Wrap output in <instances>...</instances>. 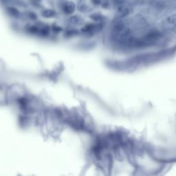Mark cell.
<instances>
[{"label":"cell","instance_id":"8","mask_svg":"<svg viewBox=\"0 0 176 176\" xmlns=\"http://www.w3.org/2000/svg\"><path fill=\"white\" fill-rule=\"evenodd\" d=\"M52 28H53V30H54V31H57V32H59V31H61V28L59 27V26H54L52 27Z\"/></svg>","mask_w":176,"mask_h":176},{"label":"cell","instance_id":"6","mask_svg":"<svg viewBox=\"0 0 176 176\" xmlns=\"http://www.w3.org/2000/svg\"><path fill=\"white\" fill-rule=\"evenodd\" d=\"M90 17L92 18L94 20H95V21H99V20H101V17H100V15H98V14H94V15H91Z\"/></svg>","mask_w":176,"mask_h":176},{"label":"cell","instance_id":"7","mask_svg":"<svg viewBox=\"0 0 176 176\" xmlns=\"http://www.w3.org/2000/svg\"><path fill=\"white\" fill-rule=\"evenodd\" d=\"M37 28H36V27H34V26H32V27H30V32H32V33H37Z\"/></svg>","mask_w":176,"mask_h":176},{"label":"cell","instance_id":"9","mask_svg":"<svg viewBox=\"0 0 176 176\" xmlns=\"http://www.w3.org/2000/svg\"><path fill=\"white\" fill-rule=\"evenodd\" d=\"M30 17L32 19H35L36 18H37V15L34 14V13H30Z\"/></svg>","mask_w":176,"mask_h":176},{"label":"cell","instance_id":"10","mask_svg":"<svg viewBox=\"0 0 176 176\" xmlns=\"http://www.w3.org/2000/svg\"><path fill=\"white\" fill-rule=\"evenodd\" d=\"M92 2H93L94 4H100V0H92Z\"/></svg>","mask_w":176,"mask_h":176},{"label":"cell","instance_id":"3","mask_svg":"<svg viewBox=\"0 0 176 176\" xmlns=\"http://www.w3.org/2000/svg\"><path fill=\"white\" fill-rule=\"evenodd\" d=\"M54 11H52L51 10H46L43 13V16L45 17H52V16H54Z\"/></svg>","mask_w":176,"mask_h":176},{"label":"cell","instance_id":"1","mask_svg":"<svg viewBox=\"0 0 176 176\" xmlns=\"http://www.w3.org/2000/svg\"><path fill=\"white\" fill-rule=\"evenodd\" d=\"M74 10H75V6L72 2H69L66 4L65 6L63 7V10L67 14H71L74 11Z\"/></svg>","mask_w":176,"mask_h":176},{"label":"cell","instance_id":"2","mask_svg":"<svg viewBox=\"0 0 176 176\" xmlns=\"http://www.w3.org/2000/svg\"><path fill=\"white\" fill-rule=\"evenodd\" d=\"M8 13H10L11 15H13V16H17L19 14V11L15 8H13V7L8 8Z\"/></svg>","mask_w":176,"mask_h":176},{"label":"cell","instance_id":"4","mask_svg":"<svg viewBox=\"0 0 176 176\" xmlns=\"http://www.w3.org/2000/svg\"><path fill=\"white\" fill-rule=\"evenodd\" d=\"M79 17H77V16H72L70 17V21L72 23V24H77L78 21H79Z\"/></svg>","mask_w":176,"mask_h":176},{"label":"cell","instance_id":"5","mask_svg":"<svg viewBox=\"0 0 176 176\" xmlns=\"http://www.w3.org/2000/svg\"><path fill=\"white\" fill-rule=\"evenodd\" d=\"M129 13V10H128V9H124V10H123L120 13V17H124V16H126L127 14Z\"/></svg>","mask_w":176,"mask_h":176}]
</instances>
